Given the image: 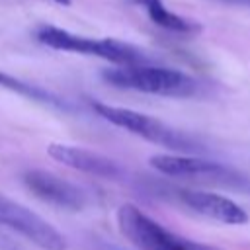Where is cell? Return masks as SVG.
I'll use <instances>...</instances> for the list:
<instances>
[{
	"label": "cell",
	"mask_w": 250,
	"mask_h": 250,
	"mask_svg": "<svg viewBox=\"0 0 250 250\" xmlns=\"http://www.w3.org/2000/svg\"><path fill=\"white\" fill-rule=\"evenodd\" d=\"M104 80L111 86L168 96V98H189L197 92V82L176 68L148 66V64H117V68L104 70Z\"/></svg>",
	"instance_id": "1"
},
{
	"label": "cell",
	"mask_w": 250,
	"mask_h": 250,
	"mask_svg": "<svg viewBox=\"0 0 250 250\" xmlns=\"http://www.w3.org/2000/svg\"><path fill=\"white\" fill-rule=\"evenodd\" d=\"M92 109L102 119L113 123L115 127H121L137 137H143V139L162 145L166 148H174V150H182V152H201L203 150V145H199L195 139L162 123L156 117H150V115H145V113H139V111H133L127 107L102 104V102H92Z\"/></svg>",
	"instance_id": "2"
},
{
	"label": "cell",
	"mask_w": 250,
	"mask_h": 250,
	"mask_svg": "<svg viewBox=\"0 0 250 250\" xmlns=\"http://www.w3.org/2000/svg\"><path fill=\"white\" fill-rule=\"evenodd\" d=\"M117 227L137 250H219L168 230L139 207L129 203L117 209Z\"/></svg>",
	"instance_id": "3"
},
{
	"label": "cell",
	"mask_w": 250,
	"mask_h": 250,
	"mask_svg": "<svg viewBox=\"0 0 250 250\" xmlns=\"http://www.w3.org/2000/svg\"><path fill=\"white\" fill-rule=\"evenodd\" d=\"M37 41L57 49V51H68V53H80V55H90V57H100L115 64H139L145 62V55L141 49L117 41V39H92V37H82L76 33H70L61 27L53 25H43L37 31Z\"/></svg>",
	"instance_id": "4"
},
{
	"label": "cell",
	"mask_w": 250,
	"mask_h": 250,
	"mask_svg": "<svg viewBox=\"0 0 250 250\" xmlns=\"http://www.w3.org/2000/svg\"><path fill=\"white\" fill-rule=\"evenodd\" d=\"M148 164L166 176L174 178H188V180H199L209 184H223L229 188L244 189L250 186V180L219 162L207 160L203 156H172V154H158L148 160Z\"/></svg>",
	"instance_id": "5"
},
{
	"label": "cell",
	"mask_w": 250,
	"mask_h": 250,
	"mask_svg": "<svg viewBox=\"0 0 250 250\" xmlns=\"http://www.w3.org/2000/svg\"><path fill=\"white\" fill-rule=\"evenodd\" d=\"M0 225L21 234L43 250H66L64 236L29 207L0 193Z\"/></svg>",
	"instance_id": "6"
},
{
	"label": "cell",
	"mask_w": 250,
	"mask_h": 250,
	"mask_svg": "<svg viewBox=\"0 0 250 250\" xmlns=\"http://www.w3.org/2000/svg\"><path fill=\"white\" fill-rule=\"evenodd\" d=\"M21 180L29 188L31 193H35L43 201L53 203L57 207L76 211L88 203V195L80 186H76V184H72L61 176H55L51 172L27 170V172H23Z\"/></svg>",
	"instance_id": "7"
},
{
	"label": "cell",
	"mask_w": 250,
	"mask_h": 250,
	"mask_svg": "<svg viewBox=\"0 0 250 250\" xmlns=\"http://www.w3.org/2000/svg\"><path fill=\"white\" fill-rule=\"evenodd\" d=\"M178 197L184 205L193 209L195 213L209 217L213 221L225 223V225H246L248 213L234 203L232 199L213 193V191H201V189H180Z\"/></svg>",
	"instance_id": "8"
},
{
	"label": "cell",
	"mask_w": 250,
	"mask_h": 250,
	"mask_svg": "<svg viewBox=\"0 0 250 250\" xmlns=\"http://www.w3.org/2000/svg\"><path fill=\"white\" fill-rule=\"evenodd\" d=\"M49 156L68 168L86 172V174H94V176H102V178H119L123 174L121 166L111 160L109 156H104L100 152L82 148V146H68V145H61V143H53L49 145Z\"/></svg>",
	"instance_id": "9"
},
{
	"label": "cell",
	"mask_w": 250,
	"mask_h": 250,
	"mask_svg": "<svg viewBox=\"0 0 250 250\" xmlns=\"http://www.w3.org/2000/svg\"><path fill=\"white\" fill-rule=\"evenodd\" d=\"M139 2L145 6V10H146L148 18L152 20V23H156L158 27H164V29L176 31V33H197L201 29L195 21L186 20V18L170 12L162 4V0H139Z\"/></svg>",
	"instance_id": "10"
},
{
	"label": "cell",
	"mask_w": 250,
	"mask_h": 250,
	"mask_svg": "<svg viewBox=\"0 0 250 250\" xmlns=\"http://www.w3.org/2000/svg\"><path fill=\"white\" fill-rule=\"evenodd\" d=\"M0 86L6 88V90H12V92H16V94H21V96H25V98H29V100L41 102V104H45V105H53V107H59V109H66V107H68L66 102L61 100L57 94L47 92V90H43V88H39V86H35V84H29V82H25V80H20V78H16V76H12V74H6V72H2V70H0Z\"/></svg>",
	"instance_id": "11"
},
{
	"label": "cell",
	"mask_w": 250,
	"mask_h": 250,
	"mask_svg": "<svg viewBox=\"0 0 250 250\" xmlns=\"http://www.w3.org/2000/svg\"><path fill=\"white\" fill-rule=\"evenodd\" d=\"M219 2L232 4V6H246V8H250V0H219Z\"/></svg>",
	"instance_id": "12"
},
{
	"label": "cell",
	"mask_w": 250,
	"mask_h": 250,
	"mask_svg": "<svg viewBox=\"0 0 250 250\" xmlns=\"http://www.w3.org/2000/svg\"><path fill=\"white\" fill-rule=\"evenodd\" d=\"M53 2H57V4H62V6H68V4H70V0H53Z\"/></svg>",
	"instance_id": "13"
}]
</instances>
